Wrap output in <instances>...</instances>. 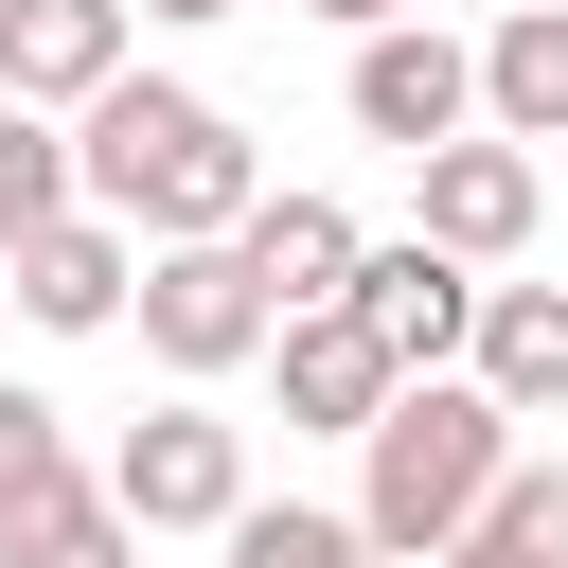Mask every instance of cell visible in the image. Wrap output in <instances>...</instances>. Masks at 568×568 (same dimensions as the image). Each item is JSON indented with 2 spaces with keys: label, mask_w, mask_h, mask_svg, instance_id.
<instances>
[{
  "label": "cell",
  "mask_w": 568,
  "mask_h": 568,
  "mask_svg": "<svg viewBox=\"0 0 568 568\" xmlns=\"http://www.w3.org/2000/svg\"><path fill=\"white\" fill-rule=\"evenodd\" d=\"M71 160H89V213H124L142 248H231L284 178H266V142L213 106V89H178V71H124L89 124H71Z\"/></svg>",
  "instance_id": "1"
},
{
  "label": "cell",
  "mask_w": 568,
  "mask_h": 568,
  "mask_svg": "<svg viewBox=\"0 0 568 568\" xmlns=\"http://www.w3.org/2000/svg\"><path fill=\"white\" fill-rule=\"evenodd\" d=\"M532 444H515V408L479 390V373H408L390 390V426L355 444V515H373V550L390 568H444L479 515H497V479H515Z\"/></svg>",
  "instance_id": "2"
},
{
  "label": "cell",
  "mask_w": 568,
  "mask_h": 568,
  "mask_svg": "<svg viewBox=\"0 0 568 568\" xmlns=\"http://www.w3.org/2000/svg\"><path fill=\"white\" fill-rule=\"evenodd\" d=\"M106 497H124L142 532H231L266 479H248V426H231L213 390H160V408L106 444Z\"/></svg>",
  "instance_id": "3"
},
{
  "label": "cell",
  "mask_w": 568,
  "mask_h": 568,
  "mask_svg": "<svg viewBox=\"0 0 568 568\" xmlns=\"http://www.w3.org/2000/svg\"><path fill=\"white\" fill-rule=\"evenodd\" d=\"M337 106H355V142H390V160H444V142H479V36H444V18H390V36H355Z\"/></svg>",
  "instance_id": "4"
},
{
  "label": "cell",
  "mask_w": 568,
  "mask_h": 568,
  "mask_svg": "<svg viewBox=\"0 0 568 568\" xmlns=\"http://www.w3.org/2000/svg\"><path fill=\"white\" fill-rule=\"evenodd\" d=\"M266 337H284V302H266V266H248V248H142V355H160L178 390L248 373Z\"/></svg>",
  "instance_id": "5"
},
{
  "label": "cell",
  "mask_w": 568,
  "mask_h": 568,
  "mask_svg": "<svg viewBox=\"0 0 568 568\" xmlns=\"http://www.w3.org/2000/svg\"><path fill=\"white\" fill-rule=\"evenodd\" d=\"M532 213H550V160H532V142H497V124H479V142H444V160H408V231H426V248H462V266H515V248H532Z\"/></svg>",
  "instance_id": "6"
},
{
  "label": "cell",
  "mask_w": 568,
  "mask_h": 568,
  "mask_svg": "<svg viewBox=\"0 0 568 568\" xmlns=\"http://www.w3.org/2000/svg\"><path fill=\"white\" fill-rule=\"evenodd\" d=\"M124 71H142V0H0V89L18 106L89 124Z\"/></svg>",
  "instance_id": "7"
},
{
  "label": "cell",
  "mask_w": 568,
  "mask_h": 568,
  "mask_svg": "<svg viewBox=\"0 0 568 568\" xmlns=\"http://www.w3.org/2000/svg\"><path fill=\"white\" fill-rule=\"evenodd\" d=\"M266 373H284V426H302V444H373V426H390V390H408V355H390L355 302L284 320V337H266Z\"/></svg>",
  "instance_id": "8"
},
{
  "label": "cell",
  "mask_w": 568,
  "mask_h": 568,
  "mask_svg": "<svg viewBox=\"0 0 568 568\" xmlns=\"http://www.w3.org/2000/svg\"><path fill=\"white\" fill-rule=\"evenodd\" d=\"M0 284H18L36 337H124V320H142V231H124V213H53Z\"/></svg>",
  "instance_id": "9"
},
{
  "label": "cell",
  "mask_w": 568,
  "mask_h": 568,
  "mask_svg": "<svg viewBox=\"0 0 568 568\" xmlns=\"http://www.w3.org/2000/svg\"><path fill=\"white\" fill-rule=\"evenodd\" d=\"M479 302H497V284H479L462 248H426V231H373V266H355V320H373L408 373H462V355H479Z\"/></svg>",
  "instance_id": "10"
},
{
  "label": "cell",
  "mask_w": 568,
  "mask_h": 568,
  "mask_svg": "<svg viewBox=\"0 0 568 568\" xmlns=\"http://www.w3.org/2000/svg\"><path fill=\"white\" fill-rule=\"evenodd\" d=\"M231 248L266 266V302H284V320H320V302H355V266H373V231H355L337 195H302V178H284V195H266V213H248Z\"/></svg>",
  "instance_id": "11"
},
{
  "label": "cell",
  "mask_w": 568,
  "mask_h": 568,
  "mask_svg": "<svg viewBox=\"0 0 568 568\" xmlns=\"http://www.w3.org/2000/svg\"><path fill=\"white\" fill-rule=\"evenodd\" d=\"M462 373H479V390H497L515 426H550V408H568V284H497V302H479V355H462Z\"/></svg>",
  "instance_id": "12"
},
{
  "label": "cell",
  "mask_w": 568,
  "mask_h": 568,
  "mask_svg": "<svg viewBox=\"0 0 568 568\" xmlns=\"http://www.w3.org/2000/svg\"><path fill=\"white\" fill-rule=\"evenodd\" d=\"M479 124L497 142H568V0H515L479 36Z\"/></svg>",
  "instance_id": "13"
},
{
  "label": "cell",
  "mask_w": 568,
  "mask_h": 568,
  "mask_svg": "<svg viewBox=\"0 0 568 568\" xmlns=\"http://www.w3.org/2000/svg\"><path fill=\"white\" fill-rule=\"evenodd\" d=\"M53 213H89V160H71V124H53V106H18V89H0V266H18Z\"/></svg>",
  "instance_id": "14"
},
{
  "label": "cell",
  "mask_w": 568,
  "mask_h": 568,
  "mask_svg": "<svg viewBox=\"0 0 568 568\" xmlns=\"http://www.w3.org/2000/svg\"><path fill=\"white\" fill-rule=\"evenodd\" d=\"M213 550H231V568H390L355 497H248V515H231Z\"/></svg>",
  "instance_id": "15"
},
{
  "label": "cell",
  "mask_w": 568,
  "mask_h": 568,
  "mask_svg": "<svg viewBox=\"0 0 568 568\" xmlns=\"http://www.w3.org/2000/svg\"><path fill=\"white\" fill-rule=\"evenodd\" d=\"M71 479H106V462H71V408L0 373V532H18V515H53Z\"/></svg>",
  "instance_id": "16"
},
{
  "label": "cell",
  "mask_w": 568,
  "mask_h": 568,
  "mask_svg": "<svg viewBox=\"0 0 568 568\" xmlns=\"http://www.w3.org/2000/svg\"><path fill=\"white\" fill-rule=\"evenodd\" d=\"M0 568H142V515H124L106 479H71L53 515H18V532H0Z\"/></svg>",
  "instance_id": "17"
},
{
  "label": "cell",
  "mask_w": 568,
  "mask_h": 568,
  "mask_svg": "<svg viewBox=\"0 0 568 568\" xmlns=\"http://www.w3.org/2000/svg\"><path fill=\"white\" fill-rule=\"evenodd\" d=\"M444 568H568V462H515V479H497V515H479Z\"/></svg>",
  "instance_id": "18"
},
{
  "label": "cell",
  "mask_w": 568,
  "mask_h": 568,
  "mask_svg": "<svg viewBox=\"0 0 568 568\" xmlns=\"http://www.w3.org/2000/svg\"><path fill=\"white\" fill-rule=\"evenodd\" d=\"M302 18H337V36H390V18H426V0H302Z\"/></svg>",
  "instance_id": "19"
},
{
  "label": "cell",
  "mask_w": 568,
  "mask_h": 568,
  "mask_svg": "<svg viewBox=\"0 0 568 568\" xmlns=\"http://www.w3.org/2000/svg\"><path fill=\"white\" fill-rule=\"evenodd\" d=\"M142 18H160V36H213V18H248V0H142Z\"/></svg>",
  "instance_id": "20"
},
{
  "label": "cell",
  "mask_w": 568,
  "mask_h": 568,
  "mask_svg": "<svg viewBox=\"0 0 568 568\" xmlns=\"http://www.w3.org/2000/svg\"><path fill=\"white\" fill-rule=\"evenodd\" d=\"M0 320H18V284H0Z\"/></svg>",
  "instance_id": "21"
}]
</instances>
